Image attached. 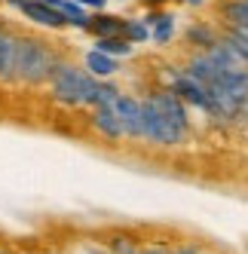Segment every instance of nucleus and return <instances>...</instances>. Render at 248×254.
Returning a JSON list of instances; mask_svg holds the SVG:
<instances>
[{"label":"nucleus","instance_id":"1","mask_svg":"<svg viewBox=\"0 0 248 254\" xmlns=\"http://www.w3.org/2000/svg\"><path fill=\"white\" fill-rule=\"evenodd\" d=\"M49 86H52V98L62 101V104H92L95 98V89H98V77H92L86 67H77L70 62H59L56 70L49 77Z\"/></svg>","mask_w":248,"mask_h":254},{"label":"nucleus","instance_id":"2","mask_svg":"<svg viewBox=\"0 0 248 254\" xmlns=\"http://www.w3.org/2000/svg\"><path fill=\"white\" fill-rule=\"evenodd\" d=\"M59 62L62 59L43 40H37V37H19V46H15V80L28 83V86L46 83Z\"/></svg>","mask_w":248,"mask_h":254},{"label":"nucleus","instance_id":"3","mask_svg":"<svg viewBox=\"0 0 248 254\" xmlns=\"http://www.w3.org/2000/svg\"><path fill=\"white\" fill-rule=\"evenodd\" d=\"M141 123H144V138L156 141V144H178L184 135L175 129L166 120V114L159 111V104L153 101V95L147 101H141Z\"/></svg>","mask_w":248,"mask_h":254},{"label":"nucleus","instance_id":"4","mask_svg":"<svg viewBox=\"0 0 248 254\" xmlns=\"http://www.w3.org/2000/svg\"><path fill=\"white\" fill-rule=\"evenodd\" d=\"M9 6H15L25 19H31L34 25H43V28H64L67 19L59 12V9H52L49 3H43V0H6Z\"/></svg>","mask_w":248,"mask_h":254},{"label":"nucleus","instance_id":"5","mask_svg":"<svg viewBox=\"0 0 248 254\" xmlns=\"http://www.w3.org/2000/svg\"><path fill=\"white\" fill-rule=\"evenodd\" d=\"M114 111L123 123V135L129 138H144V123H141V101L132 95H117Z\"/></svg>","mask_w":248,"mask_h":254},{"label":"nucleus","instance_id":"6","mask_svg":"<svg viewBox=\"0 0 248 254\" xmlns=\"http://www.w3.org/2000/svg\"><path fill=\"white\" fill-rule=\"evenodd\" d=\"M172 92L178 95L181 101H187V104H193V107H208V92H205V83H199V80H193L190 74H181V77H175L172 80Z\"/></svg>","mask_w":248,"mask_h":254},{"label":"nucleus","instance_id":"7","mask_svg":"<svg viewBox=\"0 0 248 254\" xmlns=\"http://www.w3.org/2000/svg\"><path fill=\"white\" fill-rule=\"evenodd\" d=\"M153 101L159 104V111L166 114V120L178 129L181 135L187 132V111H184V101L172 92V89H163V92H153Z\"/></svg>","mask_w":248,"mask_h":254},{"label":"nucleus","instance_id":"8","mask_svg":"<svg viewBox=\"0 0 248 254\" xmlns=\"http://www.w3.org/2000/svg\"><path fill=\"white\" fill-rule=\"evenodd\" d=\"M15 46H19V34L0 25V80L3 83L15 80Z\"/></svg>","mask_w":248,"mask_h":254},{"label":"nucleus","instance_id":"9","mask_svg":"<svg viewBox=\"0 0 248 254\" xmlns=\"http://www.w3.org/2000/svg\"><path fill=\"white\" fill-rule=\"evenodd\" d=\"M89 34L95 37H123V31H126V19H120V15H108V12H95L89 19Z\"/></svg>","mask_w":248,"mask_h":254},{"label":"nucleus","instance_id":"10","mask_svg":"<svg viewBox=\"0 0 248 254\" xmlns=\"http://www.w3.org/2000/svg\"><path fill=\"white\" fill-rule=\"evenodd\" d=\"M83 67L89 70L92 77H98V80H104V77H111V74H117V59L114 56H108V52H101V49H89L86 52V59H83Z\"/></svg>","mask_w":248,"mask_h":254},{"label":"nucleus","instance_id":"11","mask_svg":"<svg viewBox=\"0 0 248 254\" xmlns=\"http://www.w3.org/2000/svg\"><path fill=\"white\" fill-rule=\"evenodd\" d=\"M92 126H95V129H98L104 138H111V141L123 138V123H120V117H117L114 107H95Z\"/></svg>","mask_w":248,"mask_h":254},{"label":"nucleus","instance_id":"12","mask_svg":"<svg viewBox=\"0 0 248 254\" xmlns=\"http://www.w3.org/2000/svg\"><path fill=\"white\" fill-rule=\"evenodd\" d=\"M144 25L150 28V40L153 43H169L175 34V15L172 12H150Z\"/></svg>","mask_w":248,"mask_h":254},{"label":"nucleus","instance_id":"13","mask_svg":"<svg viewBox=\"0 0 248 254\" xmlns=\"http://www.w3.org/2000/svg\"><path fill=\"white\" fill-rule=\"evenodd\" d=\"M95 49L108 52V56H114V59H123V56L132 52V43L126 37H95Z\"/></svg>","mask_w":248,"mask_h":254},{"label":"nucleus","instance_id":"14","mask_svg":"<svg viewBox=\"0 0 248 254\" xmlns=\"http://www.w3.org/2000/svg\"><path fill=\"white\" fill-rule=\"evenodd\" d=\"M224 19L230 25H245L248 28V0H230L224 6Z\"/></svg>","mask_w":248,"mask_h":254},{"label":"nucleus","instance_id":"15","mask_svg":"<svg viewBox=\"0 0 248 254\" xmlns=\"http://www.w3.org/2000/svg\"><path fill=\"white\" fill-rule=\"evenodd\" d=\"M123 37L129 43H147L150 40V28L144 25V19H126V31H123Z\"/></svg>","mask_w":248,"mask_h":254},{"label":"nucleus","instance_id":"16","mask_svg":"<svg viewBox=\"0 0 248 254\" xmlns=\"http://www.w3.org/2000/svg\"><path fill=\"white\" fill-rule=\"evenodd\" d=\"M117 95H120V89H117L114 83H108V80H98V89H95L92 107H114Z\"/></svg>","mask_w":248,"mask_h":254},{"label":"nucleus","instance_id":"17","mask_svg":"<svg viewBox=\"0 0 248 254\" xmlns=\"http://www.w3.org/2000/svg\"><path fill=\"white\" fill-rule=\"evenodd\" d=\"M187 40H190V43H196V46H202V49H208L211 43H215V37H211V31H208V28H202V25H193V28H187Z\"/></svg>","mask_w":248,"mask_h":254},{"label":"nucleus","instance_id":"18","mask_svg":"<svg viewBox=\"0 0 248 254\" xmlns=\"http://www.w3.org/2000/svg\"><path fill=\"white\" fill-rule=\"evenodd\" d=\"M111 248H114V254H135V245H132V239H114L111 242Z\"/></svg>","mask_w":248,"mask_h":254},{"label":"nucleus","instance_id":"19","mask_svg":"<svg viewBox=\"0 0 248 254\" xmlns=\"http://www.w3.org/2000/svg\"><path fill=\"white\" fill-rule=\"evenodd\" d=\"M77 3L86 6V9H98V12H101L104 6H108V0H77Z\"/></svg>","mask_w":248,"mask_h":254},{"label":"nucleus","instance_id":"20","mask_svg":"<svg viewBox=\"0 0 248 254\" xmlns=\"http://www.w3.org/2000/svg\"><path fill=\"white\" fill-rule=\"evenodd\" d=\"M135 254H169V251L159 248V245H153V248H141V251H135Z\"/></svg>","mask_w":248,"mask_h":254},{"label":"nucleus","instance_id":"21","mask_svg":"<svg viewBox=\"0 0 248 254\" xmlns=\"http://www.w3.org/2000/svg\"><path fill=\"white\" fill-rule=\"evenodd\" d=\"M181 3H187V6H199L202 0H181Z\"/></svg>","mask_w":248,"mask_h":254},{"label":"nucleus","instance_id":"22","mask_svg":"<svg viewBox=\"0 0 248 254\" xmlns=\"http://www.w3.org/2000/svg\"><path fill=\"white\" fill-rule=\"evenodd\" d=\"M175 254H199V251H193V248H181V251H175Z\"/></svg>","mask_w":248,"mask_h":254},{"label":"nucleus","instance_id":"23","mask_svg":"<svg viewBox=\"0 0 248 254\" xmlns=\"http://www.w3.org/2000/svg\"><path fill=\"white\" fill-rule=\"evenodd\" d=\"M147 3H166V0H147Z\"/></svg>","mask_w":248,"mask_h":254},{"label":"nucleus","instance_id":"24","mask_svg":"<svg viewBox=\"0 0 248 254\" xmlns=\"http://www.w3.org/2000/svg\"><path fill=\"white\" fill-rule=\"evenodd\" d=\"M0 254H6V251H0Z\"/></svg>","mask_w":248,"mask_h":254}]
</instances>
